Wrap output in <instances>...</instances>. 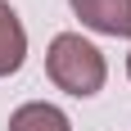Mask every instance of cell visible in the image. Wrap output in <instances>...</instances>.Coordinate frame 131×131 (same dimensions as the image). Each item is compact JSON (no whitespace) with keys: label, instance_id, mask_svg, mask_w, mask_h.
Wrapping results in <instances>:
<instances>
[{"label":"cell","instance_id":"obj_5","mask_svg":"<svg viewBox=\"0 0 131 131\" xmlns=\"http://www.w3.org/2000/svg\"><path fill=\"white\" fill-rule=\"evenodd\" d=\"M127 77H131V54H127Z\"/></svg>","mask_w":131,"mask_h":131},{"label":"cell","instance_id":"obj_1","mask_svg":"<svg viewBox=\"0 0 131 131\" xmlns=\"http://www.w3.org/2000/svg\"><path fill=\"white\" fill-rule=\"evenodd\" d=\"M45 72H50V81L59 91L77 95V100L95 95L104 86V77H108L104 54L95 50L91 41H81L77 32H59V36L50 41V50H45Z\"/></svg>","mask_w":131,"mask_h":131},{"label":"cell","instance_id":"obj_3","mask_svg":"<svg viewBox=\"0 0 131 131\" xmlns=\"http://www.w3.org/2000/svg\"><path fill=\"white\" fill-rule=\"evenodd\" d=\"M27 59V32H23V18L14 14V5L0 0V77L18 72Z\"/></svg>","mask_w":131,"mask_h":131},{"label":"cell","instance_id":"obj_2","mask_svg":"<svg viewBox=\"0 0 131 131\" xmlns=\"http://www.w3.org/2000/svg\"><path fill=\"white\" fill-rule=\"evenodd\" d=\"M81 27L100 36H131V0H68Z\"/></svg>","mask_w":131,"mask_h":131},{"label":"cell","instance_id":"obj_4","mask_svg":"<svg viewBox=\"0 0 131 131\" xmlns=\"http://www.w3.org/2000/svg\"><path fill=\"white\" fill-rule=\"evenodd\" d=\"M9 131H72V122H68L63 108L54 104H41V100H32V104L14 108L9 118Z\"/></svg>","mask_w":131,"mask_h":131}]
</instances>
